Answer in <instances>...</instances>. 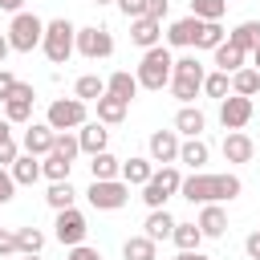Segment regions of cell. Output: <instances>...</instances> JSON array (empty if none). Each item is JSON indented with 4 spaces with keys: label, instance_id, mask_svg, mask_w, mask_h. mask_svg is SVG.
Instances as JSON below:
<instances>
[{
    "label": "cell",
    "instance_id": "1",
    "mask_svg": "<svg viewBox=\"0 0 260 260\" xmlns=\"http://www.w3.org/2000/svg\"><path fill=\"white\" fill-rule=\"evenodd\" d=\"M244 191V183H240V175H232V171H223V175H207V171H191V175H183V183H179V195L187 199V203H232L236 195Z\"/></svg>",
    "mask_w": 260,
    "mask_h": 260
},
{
    "label": "cell",
    "instance_id": "2",
    "mask_svg": "<svg viewBox=\"0 0 260 260\" xmlns=\"http://www.w3.org/2000/svg\"><path fill=\"white\" fill-rule=\"evenodd\" d=\"M203 77H207V69H203L195 57H175L167 89H171V98H175L179 106H191V102L203 93Z\"/></svg>",
    "mask_w": 260,
    "mask_h": 260
},
{
    "label": "cell",
    "instance_id": "3",
    "mask_svg": "<svg viewBox=\"0 0 260 260\" xmlns=\"http://www.w3.org/2000/svg\"><path fill=\"white\" fill-rule=\"evenodd\" d=\"M171 65H175V57H171V49L167 45H154V49H142V61H138V89H167V81H171Z\"/></svg>",
    "mask_w": 260,
    "mask_h": 260
},
{
    "label": "cell",
    "instance_id": "4",
    "mask_svg": "<svg viewBox=\"0 0 260 260\" xmlns=\"http://www.w3.org/2000/svg\"><path fill=\"white\" fill-rule=\"evenodd\" d=\"M73 37H77V24L57 16V20H45V37H41V53L53 61V65H65L73 57Z\"/></svg>",
    "mask_w": 260,
    "mask_h": 260
},
{
    "label": "cell",
    "instance_id": "5",
    "mask_svg": "<svg viewBox=\"0 0 260 260\" xmlns=\"http://www.w3.org/2000/svg\"><path fill=\"white\" fill-rule=\"evenodd\" d=\"M8 45H12V53H32V49H41V37H45V20L37 16V12H12V20H8Z\"/></svg>",
    "mask_w": 260,
    "mask_h": 260
},
{
    "label": "cell",
    "instance_id": "6",
    "mask_svg": "<svg viewBox=\"0 0 260 260\" xmlns=\"http://www.w3.org/2000/svg\"><path fill=\"white\" fill-rule=\"evenodd\" d=\"M179 183H183L179 162H162V167H154V175L142 183V203H146V207H167V199L179 195Z\"/></svg>",
    "mask_w": 260,
    "mask_h": 260
},
{
    "label": "cell",
    "instance_id": "7",
    "mask_svg": "<svg viewBox=\"0 0 260 260\" xmlns=\"http://www.w3.org/2000/svg\"><path fill=\"white\" fill-rule=\"evenodd\" d=\"M85 199H89L93 211H122L130 203V183H122V179H93L85 187Z\"/></svg>",
    "mask_w": 260,
    "mask_h": 260
},
{
    "label": "cell",
    "instance_id": "8",
    "mask_svg": "<svg viewBox=\"0 0 260 260\" xmlns=\"http://www.w3.org/2000/svg\"><path fill=\"white\" fill-rule=\"evenodd\" d=\"M73 53H81L85 61H106V57H114V32L106 24H85L73 37Z\"/></svg>",
    "mask_w": 260,
    "mask_h": 260
},
{
    "label": "cell",
    "instance_id": "9",
    "mask_svg": "<svg viewBox=\"0 0 260 260\" xmlns=\"http://www.w3.org/2000/svg\"><path fill=\"white\" fill-rule=\"evenodd\" d=\"M45 122L53 130H77V126L89 122V102H81V98H53L49 110H45Z\"/></svg>",
    "mask_w": 260,
    "mask_h": 260
},
{
    "label": "cell",
    "instance_id": "10",
    "mask_svg": "<svg viewBox=\"0 0 260 260\" xmlns=\"http://www.w3.org/2000/svg\"><path fill=\"white\" fill-rule=\"evenodd\" d=\"M53 236H57V244L73 248V244H85L89 223H85V215H81L77 207H65V211H57V219H53Z\"/></svg>",
    "mask_w": 260,
    "mask_h": 260
},
{
    "label": "cell",
    "instance_id": "11",
    "mask_svg": "<svg viewBox=\"0 0 260 260\" xmlns=\"http://www.w3.org/2000/svg\"><path fill=\"white\" fill-rule=\"evenodd\" d=\"M252 98H244V93H228V98H219V126L223 130H244L248 122H252Z\"/></svg>",
    "mask_w": 260,
    "mask_h": 260
},
{
    "label": "cell",
    "instance_id": "12",
    "mask_svg": "<svg viewBox=\"0 0 260 260\" xmlns=\"http://www.w3.org/2000/svg\"><path fill=\"white\" fill-rule=\"evenodd\" d=\"M32 102H37V89H32L28 81H16L12 98L4 102V118H8L12 126H28V122H32Z\"/></svg>",
    "mask_w": 260,
    "mask_h": 260
},
{
    "label": "cell",
    "instance_id": "13",
    "mask_svg": "<svg viewBox=\"0 0 260 260\" xmlns=\"http://www.w3.org/2000/svg\"><path fill=\"white\" fill-rule=\"evenodd\" d=\"M179 142H183V138H179L175 130H154V134L146 138V158L158 162V167H162V162H179Z\"/></svg>",
    "mask_w": 260,
    "mask_h": 260
},
{
    "label": "cell",
    "instance_id": "14",
    "mask_svg": "<svg viewBox=\"0 0 260 260\" xmlns=\"http://www.w3.org/2000/svg\"><path fill=\"white\" fill-rule=\"evenodd\" d=\"M199 28H203V20L187 12V16H179V20H171V24H167V45H171V49H195Z\"/></svg>",
    "mask_w": 260,
    "mask_h": 260
},
{
    "label": "cell",
    "instance_id": "15",
    "mask_svg": "<svg viewBox=\"0 0 260 260\" xmlns=\"http://www.w3.org/2000/svg\"><path fill=\"white\" fill-rule=\"evenodd\" d=\"M171 130H175L179 138H203V130H207V114H203L199 106H179Z\"/></svg>",
    "mask_w": 260,
    "mask_h": 260
},
{
    "label": "cell",
    "instance_id": "16",
    "mask_svg": "<svg viewBox=\"0 0 260 260\" xmlns=\"http://www.w3.org/2000/svg\"><path fill=\"white\" fill-rule=\"evenodd\" d=\"M219 150H223V162H252V158H256V142H252L244 130H228Z\"/></svg>",
    "mask_w": 260,
    "mask_h": 260
},
{
    "label": "cell",
    "instance_id": "17",
    "mask_svg": "<svg viewBox=\"0 0 260 260\" xmlns=\"http://www.w3.org/2000/svg\"><path fill=\"white\" fill-rule=\"evenodd\" d=\"M199 232H203V240H223L228 236V211H223V203H203V211H199Z\"/></svg>",
    "mask_w": 260,
    "mask_h": 260
},
{
    "label": "cell",
    "instance_id": "18",
    "mask_svg": "<svg viewBox=\"0 0 260 260\" xmlns=\"http://www.w3.org/2000/svg\"><path fill=\"white\" fill-rule=\"evenodd\" d=\"M130 41H134L138 49L162 45V20H154V16H134V20H130Z\"/></svg>",
    "mask_w": 260,
    "mask_h": 260
},
{
    "label": "cell",
    "instance_id": "19",
    "mask_svg": "<svg viewBox=\"0 0 260 260\" xmlns=\"http://www.w3.org/2000/svg\"><path fill=\"white\" fill-rule=\"evenodd\" d=\"M53 138H57V130L49 126V122H28L24 126V154H49L53 150Z\"/></svg>",
    "mask_w": 260,
    "mask_h": 260
},
{
    "label": "cell",
    "instance_id": "20",
    "mask_svg": "<svg viewBox=\"0 0 260 260\" xmlns=\"http://www.w3.org/2000/svg\"><path fill=\"white\" fill-rule=\"evenodd\" d=\"M73 134H77V146H81V154L110 150V130H106L102 122H85V126H77Z\"/></svg>",
    "mask_w": 260,
    "mask_h": 260
},
{
    "label": "cell",
    "instance_id": "21",
    "mask_svg": "<svg viewBox=\"0 0 260 260\" xmlns=\"http://www.w3.org/2000/svg\"><path fill=\"white\" fill-rule=\"evenodd\" d=\"M8 175H12L16 187H32V183L41 179V158H37V154H16L12 167H8Z\"/></svg>",
    "mask_w": 260,
    "mask_h": 260
},
{
    "label": "cell",
    "instance_id": "22",
    "mask_svg": "<svg viewBox=\"0 0 260 260\" xmlns=\"http://www.w3.org/2000/svg\"><path fill=\"white\" fill-rule=\"evenodd\" d=\"M171 232H175V215H171L167 207H150V215H146V223H142V236H150V240L158 244V240H171Z\"/></svg>",
    "mask_w": 260,
    "mask_h": 260
},
{
    "label": "cell",
    "instance_id": "23",
    "mask_svg": "<svg viewBox=\"0 0 260 260\" xmlns=\"http://www.w3.org/2000/svg\"><path fill=\"white\" fill-rule=\"evenodd\" d=\"M106 93H114V98H122V102H134V98H138V77H134L130 69H114V73L106 77Z\"/></svg>",
    "mask_w": 260,
    "mask_h": 260
},
{
    "label": "cell",
    "instance_id": "24",
    "mask_svg": "<svg viewBox=\"0 0 260 260\" xmlns=\"http://www.w3.org/2000/svg\"><path fill=\"white\" fill-rule=\"evenodd\" d=\"M207 158H211V146H207L203 138H183V142H179V162H183V167L203 171Z\"/></svg>",
    "mask_w": 260,
    "mask_h": 260
},
{
    "label": "cell",
    "instance_id": "25",
    "mask_svg": "<svg viewBox=\"0 0 260 260\" xmlns=\"http://www.w3.org/2000/svg\"><path fill=\"white\" fill-rule=\"evenodd\" d=\"M69 171H73V158H69V154H61V150L41 154V179L61 183V179H69Z\"/></svg>",
    "mask_w": 260,
    "mask_h": 260
},
{
    "label": "cell",
    "instance_id": "26",
    "mask_svg": "<svg viewBox=\"0 0 260 260\" xmlns=\"http://www.w3.org/2000/svg\"><path fill=\"white\" fill-rule=\"evenodd\" d=\"M150 175H154V162H150L146 154H130V158L122 162V175H118V179H122V183H130V187H142Z\"/></svg>",
    "mask_w": 260,
    "mask_h": 260
},
{
    "label": "cell",
    "instance_id": "27",
    "mask_svg": "<svg viewBox=\"0 0 260 260\" xmlns=\"http://www.w3.org/2000/svg\"><path fill=\"white\" fill-rule=\"evenodd\" d=\"M93 106H98V122H102V126H118V122L126 118V110H130V102H122V98H114V93H102Z\"/></svg>",
    "mask_w": 260,
    "mask_h": 260
},
{
    "label": "cell",
    "instance_id": "28",
    "mask_svg": "<svg viewBox=\"0 0 260 260\" xmlns=\"http://www.w3.org/2000/svg\"><path fill=\"white\" fill-rule=\"evenodd\" d=\"M122 260H158V244L150 236H126L122 240Z\"/></svg>",
    "mask_w": 260,
    "mask_h": 260
},
{
    "label": "cell",
    "instance_id": "29",
    "mask_svg": "<svg viewBox=\"0 0 260 260\" xmlns=\"http://www.w3.org/2000/svg\"><path fill=\"white\" fill-rule=\"evenodd\" d=\"M211 57H215V69H223V73H236V69H244V61H248V53H244V49H236L232 41L215 45V49H211Z\"/></svg>",
    "mask_w": 260,
    "mask_h": 260
},
{
    "label": "cell",
    "instance_id": "30",
    "mask_svg": "<svg viewBox=\"0 0 260 260\" xmlns=\"http://www.w3.org/2000/svg\"><path fill=\"white\" fill-rule=\"evenodd\" d=\"M228 41L236 45V49H244V53H252L256 45H260V20H240L232 32H228Z\"/></svg>",
    "mask_w": 260,
    "mask_h": 260
},
{
    "label": "cell",
    "instance_id": "31",
    "mask_svg": "<svg viewBox=\"0 0 260 260\" xmlns=\"http://www.w3.org/2000/svg\"><path fill=\"white\" fill-rule=\"evenodd\" d=\"M89 175L93 179H118L122 175V158H114L110 150H98V154H89Z\"/></svg>",
    "mask_w": 260,
    "mask_h": 260
},
{
    "label": "cell",
    "instance_id": "32",
    "mask_svg": "<svg viewBox=\"0 0 260 260\" xmlns=\"http://www.w3.org/2000/svg\"><path fill=\"white\" fill-rule=\"evenodd\" d=\"M45 203H49L53 211H65V207H73V203H77V191H73V183H69V179H61V183H49V191H45Z\"/></svg>",
    "mask_w": 260,
    "mask_h": 260
},
{
    "label": "cell",
    "instance_id": "33",
    "mask_svg": "<svg viewBox=\"0 0 260 260\" xmlns=\"http://www.w3.org/2000/svg\"><path fill=\"white\" fill-rule=\"evenodd\" d=\"M102 93H106V77H98V73H81L73 81V98H81V102H98Z\"/></svg>",
    "mask_w": 260,
    "mask_h": 260
},
{
    "label": "cell",
    "instance_id": "34",
    "mask_svg": "<svg viewBox=\"0 0 260 260\" xmlns=\"http://www.w3.org/2000/svg\"><path fill=\"white\" fill-rule=\"evenodd\" d=\"M171 244H175L179 252H191V248H199V244H203V232H199V223H179V219H175Z\"/></svg>",
    "mask_w": 260,
    "mask_h": 260
},
{
    "label": "cell",
    "instance_id": "35",
    "mask_svg": "<svg viewBox=\"0 0 260 260\" xmlns=\"http://www.w3.org/2000/svg\"><path fill=\"white\" fill-rule=\"evenodd\" d=\"M232 93H244V98H256V93H260V73H256L252 65H244V69H236V73H232Z\"/></svg>",
    "mask_w": 260,
    "mask_h": 260
},
{
    "label": "cell",
    "instance_id": "36",
    "mask_svg": "<svg viewBox=\"0 0 260 260\" xmlns=\"http://www.w3.org/2000/svg\"><path fill=\"white\" fill-rule=\"evenodd\" d=\"M45 248V232L41 228H16V252L20 256H32Z\"/></svg>",
    "mask_w": 260,
    "mask_h": 260
},
{
    "label": "cell",
    "instance_id": "37",
    "mask_svg": "<svg viewBox=\"0 0 260 260\" xmlns=\"http://www.w3.org/2000/svg\"><path fill=\"white\" fill-rule=\"evenodd\" d=\"M203 93H207V98H215V102H219V98H228V93H232V73H223V69L207 73V77H203Z\"/></svg>",
    "mask_w": 260,
    "mask_h": 260
},
{
    "label": "cell",
    "instance_id": "38",
    "mask_svg": "<svg viewBox=\"0 0 260 260\" xmlns=\"http://www.w3.org/2000/svg\"><path fill=\"white\" fill-rule=\"evenodd\" d=\"M16 154H20V146H16V138H12V122L0 118V167H12Z\"/></svg>",
    "mask_w": 260,
    "mask_h": 260
},
{
    "label": "cell",
    "instance_id": "39",
    "mask_svg": "<svg viewBox=\"0 0 260 260\" xmlns=\"http://www.w3.org/2000/svg\"><path fill=\"white\" fill-rule=\"evenodd\" d=\"M223 41H228L223 24H219V20H203V28H199V41H195V49H215V45H223Z\"/></svg>",
    "mask_w": 260,
    "mask_h": 260
},
{
    "label": "cell",
    "instance_id": "40",
    "mask_svg": "<svg viewBox=\"0 0 260 260\" xmlns=\"http://www.w3.org/2000/svg\"><path fill=\"white\" fill-rule=\"evenodd\" d=\"M228 12V0H191V16L199 20H219Z\"/></svg>",
    "mask_w": 260,
    "mask_h": 260
},
{
    "label": "cell",
    "instance_id": "41",
    "mask_svg": "<svg viewBox=\"0 0 260 260\" xmlns=\"http://www.w3.org/2000/svg\"><path fill=\"white\" fill-rule=\"evenodd\" d=\"M8 256H20L16 252V228H0V260H8Z\"/></svg>",
    "mask_w": 260,
    "mask_h": 260
},
{
    "label": "cell",
    "instance_id": "42",
    "mask_svg": "<svg viewBox=\"0 0 260 260\" xmlns=\"http://www.w3.org/2000/svg\"><path fill=\"white\" fill-rule=\"evenodd\" d=\"M118 4V12L126 16V20H134V16H146V0H114Z\"/></svg>",
    "mask_w": 260,
    "mask_h": 260
},
{
    "label": "cell",
    "instance_id": "43",
    "mask_svg": "<svg viewBox=\"0 0 260 260\" xmlns=\"http://www.w3.org/2000/svg\"><path fill=\"white\" fill-rule=\"evenodd\" d=\"M65 260H102V252L89 244H73V248H65Z\"/></svg>",
    "mask_w": 260,
    "mask_h": 260
},
{
    "label": "cell",
    "instance_id": "44",
    "mask_svg": "<svg viewBox=\"0 0 260 260\" xmlns=\"http://www.w3.org/2000/svg\"><path fill=\"white\" fill-rule=\"evenodd\" d=\"M16 81H20V77H16L12 69H0V106H4L8 98H12V89H16Z\"/></svg>",
    "mask_w": 260,
    "mask_h": 260
},
{
    "label": "cell",
    "instance_id": "45",
    "mask_svg": "<svg viewBox=\"0 0 260 260\" xmlns=\"http://www.w3.org/2000/svg\"><path fill=\"white\" fill-rule=\"evenodd\" d=\"M12 195H16V183H12L8 167H0V207H4V203H12Z\"/></svg>",
    "mask_w": 260,
    "mask_h": 260
},
{
    "label": "cell",
    "instance_id": "46",
    "mask_svg": "<svg viewBox=\"0 0 260 260\" xmlns=\"http://www.w3.org/2000/svg\"><path fill=\"white\" fill-rule=\"evenodd\" d=\"M167 8H171L167 0H146V16H154V20H162V16H167Z\"/></svg>",
    "mask_w": 260,
    "mask_h": 260
},
{
    "label": "cell",
    "instance_id": "47",
    "mask_svg": "<svg viewBox=\"0 0 260 260\" xmlns=\"http://www.w3.org/2000/svg\"><path fill=\"white\" fill-rule=\"evenodd\" d=\"M175 260H211V256H207V252H199V248H191V252H179Z\"/></svg>",
    "mask_w": 260,
    "mask_h": 260
},
{
    "label": "cell",
    "instance_id": "48",
    "mask_svg": "<svg viewBox=\"0 0 260 260\" xmlns=\"http://www.w3.org/2000/svg\"><path fill=\"white\" fill-rule=\"evenodd\" d=\"M24 0H0V12H20Z\"/></svg>",
    "mask_w": 260,
    "mask_h": 260
},
{
    "label": "cell",
    "instance_id": "49",
    "mask_svg": "<svg viewBox=\"0 0 260 260\" xmlns=\"http://www.w3.org/2000/svg\"><path fill=\"white\" fill-rule=\"evenodd\" d=\"M8 53H12V45H8V37L0 32V65H4V57H8Z\"/></svg>",
    "mask_w": 260,
    "mask_h": 260
},
{
    "label": "cell",
    "instance_id": "50",
    "mask_svg": "<svg viewBox=\"0 0 260 260\" xmlns=\"http://www.w3.org/2000/svg\"><path fill=\"white\" fill-rule=\"evenodd\" d=\"M252 69H256V73H260V45H256V49H252Z\"/></svg>",
    "mask_w": 260,
    "mask_h": 260
},
{
    "label": "cell",
    "instance_id": "51",
    "mask_svg": "<svg viewBox=\"0 0 260 260\" xmlns=\"http://www.w3.org/2000/svg\"><path fill=\"white\" fill-rule=\"evenodd\" d=\"M20 260H45V256H41V252H32V256H20Z\"/></svg>",
    "mask_w": 260,
    "mask_h": 260
},
{
    "label": "cell",
    "instance_id": "52",
    "mask_svg": "<svg viewBox=\"0 0 260 260\" xmlns=\"http://www.w3.org/2000/svg\"><path fill=\"white\" fill-rule=\"evenodd\" d=\"M93 4H114V0H93Z\"/></svg>",
    "mask_w": 260,
    "mask_h": 260
},
{
    "label": "cell",
    "instance_id": "53",
    "mask_svg": "<svg viewBox=\"0 0 260 260\" xmlns=\"http://www.w3.org/2000/svg\"><path fill=\"white\" fill-rule=\"evenodd\" d=\"M252 236H256V240H260V228H256V232H252Z\"/></svg>",
    "mask_w": 260,
    "mask_h": 260
},
{
    "label": "cell",
    "instance_id": "54",
    "mask_svg": "<svg viewBox=\"0 0 260 260\" xmlns=\"http://www.w3.org/2000/svg\"><path fill=\"white\" fill-rule=\"evenodd\" d=\"M228 4H236V0H228Z\"/></svg>",
    "mask_w": 260,
    "mask_h": 260
}]
</instances>
